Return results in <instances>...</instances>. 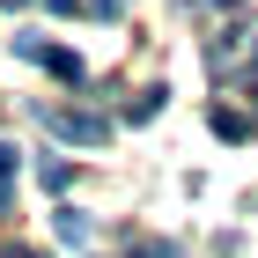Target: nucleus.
I'll list each match as a JSON object with an SVG mask.
<instances>
[{
  "mask_svg": "<svg viewBox=\"0 0 258 258\" xmlns=\"http://www.w3.org/2000/svg\"><path fill=\"white\" fill-rule=\"evenodd\" d=\"M37 125L59 133V140H74V148H103L111 140V118L103 111H74V103H37Z\"/></svg>",
  "mask_w": 258,
  "mask_h": 258,
  "instance_id": "nucleus-1",
  "label": "nucleus"
},
{
  "mask_svg": "<svg viewBox=\"0 0 258 258\" xmlns=\"http://www.w3.org/2000/svg\"><path fill=\"white\" fill-rule=\"evenodd\" d=\"M15 59H37L44 74H59V81H89L81 52H67V44H44V37H15Z\"/></svg>",
  "mask_w": 258,
  "mask_h": 258,
  "instance_id": "nucleus-2",
  "label": "nucleus"
},
{
  "mask_svg": "<svg viewBox=\"0 0 258 258\" xmlns=\"http://www.w3.org/2000/svg\"><path fill=\"white\" fill-rule=\"evenodd\" d=\"M207 125H214L221 140H251V133H258V118H251V111H236V103H214V111H207Z\"/></svg>",
  "mask_w": 258,
  "mask_h": 258,
  "instance_id": "nucleus-3",
  "label": "nucleus"
},
{
  "mask_svg": "<svg viewBox=\"0 0 258 258\" xmlns=\"http://www.w3.org/2000/svg\"><path fill=\"white\" fill-rule=\"evenodd\" d=\"M162 103H170V89H140V96H133V103H125V118H133V125H140V118H155Z\"/></svg>",
  "mask_w": 258,
  "mask_h": 258,
  "instance_id": "nucleus-4",
  "label": "nucleus"
},
{
  "mask_svg": "<svg viewBox=\"0 0 258 258\" xmlns=\"http://www.w3.org/2000/svg\"><path fill=\"white\" fill-rule=\"evenodd\" d=\"M125 258H184V251H177V243H155V236H133Z\"/></svg>",
  "mask_w": 258,
  "mask_h": 258,
  "instance_id": "nucleus-5",
  "label": "nucleus"
},
{
  "mask_svg": "<svg viewBox=\"0 0 258 258\" xmlns=\"http://www.w3.org/2000/svg\"><path fill=\"white\" fill-rule=\"evenodd\" d=\"M37 177H44V192H67V184H74V170H67V162H37Z\"/></svg>",
  "mask_w": 258,
  "mask_h": 258,
  "instance_id": "nucleus-6",
  "label": "nucleus"
},
{
  "mask_svg": "<svg viewBox=\"0 0 258 258\" xmlns=\"http://www.w3.org/2000/svg\"><path fill=\"white\" fill-rule=\"evenodd\" d=\"M59 236H67V243H81V236H89V214H74V207H59Z\"/></svg>",
  "mask_w": 258,
  "mask_h": 258,
  "instance_id": "nucleus-7",
  "label": "nucleus"
},
{
  "mask_svg": "<svg viewBox=\"0 0 258 258\" xmlns=\"http://www.w3.org/2000/svg\"><path fill=\"white\" fill-rule=\"evenodd\" d=\"M0 177H15V148L8 140H0Z\"/></svg>",
  "mask_w": 258,
  "mask_h": 258,
  "instance_id": "nucleus-8",
  "label": "nucleus"
},
{
  "mask_svg": "<svg viewBox=\"0 0 258 258\" xmlns=\"http://www.w3.org/2000/svg\"><path fill=\"white\" fill-rule=\"evenodd\" d=\"M44 8H52V15H81V0H44Z\"/></svg>",
  "mask_w": 258,
  "mask_h": 258,
  "instance_id": "nucleus-9",
  "label": "nucleus"
},
{
  "mask_svg": "<svg viewBox=\"0 0 258 258\" xmlns=\"http://www.w3.org/2000/svg\"><path fill=\"white\" fill-rule=\"evenodd\" d=\"M0 258H37V251H30V243H8V251H0Z\"/></svg>",
  "mask_w": 258,
  "mask_h": 258,
  "instance_id": "nucleus-10",
  "label": "nucleus"
},
{
  "mask_svg": "<svg viewBox=\"0 0 258 258\" xmlns=\"http://www.w3.org/2000/svg\"><path fill=\"white\" fill-rule=\"evenodd\" d=\"M0 221H8V177H0Z\"/></svg>",
  "mask_w": 258,
  "mask_h": 258,
  "instance_id": "nucleus-11",
  "label": "nucleus"
},
{
  "mask_svg": "<svg viewBox=\"0 0 258 258\" xmlns=\"http://www.w3.org/2000/svg\"><path fill=\"white\" fill-rule=\"evenodd\" d=\"M0 8H30V0H0Z\"/></svg>",
  "mask_w": 258,
  "mask_h": 258,
  "instance_id": "nucleus-12",
  "label": "nucleus"
}]
</instances>
